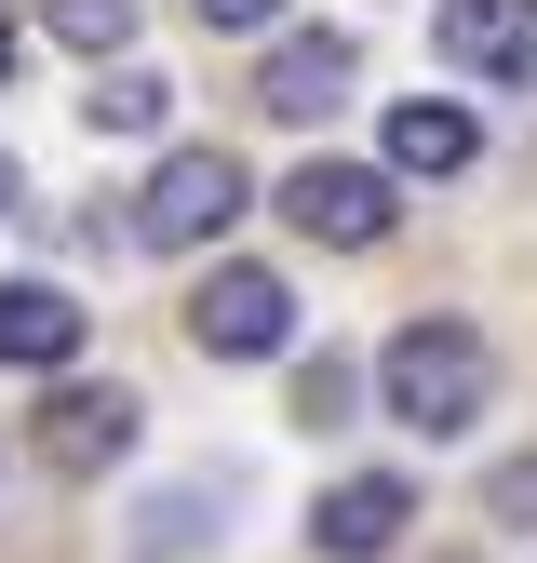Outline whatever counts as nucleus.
<instances>
[{
  "label": "nucleus",
  "mask_w": 537,
  "mask_h": 563,
  "mask_svg": "<svg viewBox=\"0 0 537 563\" xmlns=\"http://www.w3.org/2000/svg\"><path fill=\"white\" fill-rule=\"evenodd\" d=\"M484 389H497V363H484L470 322H403L376 349V402L403 416V430H430V443H457L470 416H484Z\"/></svg>",
  "instance_id": "obj_1"
},
{
  "label": "nucleus",
  "mask_w": 537,
  "mask_h": 563,
  "mask_svg": "<svg viewBox=\"0 0 537 563\" xmlns=\"http://www.w3.org/2000/svg\"><path fill=\"white\" fill-rule=\"evenodd\" d=\"M229 216H242V162H229V148H175L149 188H134V242H162V255L216 242Z\"/></svg>",
  "instance_id": "obj_2"
},
{
  "label": "nucleus",
  "mask_w": 537,
  "mask_h": 563,
  "mask_svg": "<svg viewBox=\"0 0 537 563\" xmlns=\"http://www.w3.org/2000/svg\"><path fill=\"white\" fill-rule=\"evenodd\" d=\"M188 335L216 349V363H268V349L296 335V296H283V268H216L188 296Z\"/></svg>",
  "instance_id": "obj_3"
},
{
  "label": "nucleus",
  "mask_w": 537,
  "mask_h": 563,
  "mask_svg": "<svg viewBox=\"0 0 537 563\" xmlns=\"http://www.w3.org/2000/svg\"><path fill=\"white\" fill-rule=\"evenodd\" d=\"M430 54L457 81H537V0H443Z\"/></svg>",
  "instance_id": "obj_4"
},
{
  "label": "nucleus",
  "mask_w": 537,
  "mask_h": 563,
  "mask_svg": "<svg viewBox=\"0 0 537 563\" xmlns=\"http://www.w3.org/2000/svg\"><path fill=\"white\" fill-rule=\"evenodd\" d=\"M283 216L309 242H390V175H363V162H296L283 175Z\"/></svg>",
  "instance_id": "obj_5"
},
{
  "label": "nucleus",
  "mask_w": 537,
  "mask_h": 563,
  "mask_svg": "<svg viewBox=\"0 0 537 563\" xmlns=\"http://www.w3.org/2000/svg\"><path fill=\"white\" fill-rule=\"evenodd\" d=\"M81 335H95V309L67 296V282H0V363L67 376V363H81Z\"/></svg>",
  "instance_id": "obj_6"
},
{
  "label": "nucleus",
  "mask_w": 537,
  "mask_h": 563,
  "mask_svg": "<svg viewBox=\"0 0 537 563\" xmlns=\"http://www.w3.org/2000/svg\"><path fill=\"white\" fill-rule=\"evenodd\" d=\"M350 81H363V54L336 41V27H309V41H283V54H268L255 108H268V121H322V108H350Z\"/></svg>",
  "instance_id": "obj_7"
},
{
  "label": "nucleus",
  "mask_w": 537,
  "mask_h": 563,
  "mask_svg": "<svg viewBox=\"0 0 537 563\" xmlns=\"http://www.w3.org/2000/svg\"><path fill=\"white\" fill-rule=\"evenodd\" d=\"M403 523H417V497H403V483L390 470H363V483H336V497H322V563H390L403 550Z\"/></svg>",
  "instance_id": "obj_8"
},
{
  "label": "nucleus",
  "mask_w": 537,
  "mask_h": 563,
  "mask_svg": "<svg viewBox=\"0 0 537 563\" xmlns=\"http://www.w3.org/2000/svg\"><path fill=\"white\" fill-rule=\"evenodd\" d=\"M134 443V389H54L41 402V456L54 470H108Z\"/></svg>",
  "instance_id": "obj_9"
},
{
  "label": "nucleus",
  "mask_w": 537,
  "mask_h": 563,
  "mask_svg": "<svg viewBox=\"0 0 537 563\" xmlns=\"http://www.w3.org/2000/svg\"><path fill=\"white\" fill-rule=\"evenodd\" d=\"M470 148H484V134H470V108H457V95L390 108V162H403V175H470Z\"/></svg>",
  "instance_id": "obj_10"
},
{
  "label": "nucleus",
  "mask_w": 537,
  "mask_h": 563,
  "mask_svg": "<svg viewBox=\"0 0 537 563\" xmlns=\"http://www.w3.org/2000/svg\"><path fill=\"white\" fill-rule=\"evenodd\" d=\"M81 108H95V134H162L175 121V81H162V67H121V81H95Z\"/></svg>",
  "instance_id": "obj_11"
},
{
  "label": "nucleus",
  "mask_w": 537,
  "mask_h": 563,
  "mask_svg": "<svg viewBox=\"0 0 537 563\" xmlns=\"http://www.w3.org/2000/svg\"><path fill=\"white\" fill-rule=\"evenodd\" d=\"M54 14V41H81V54H121L134 41V0H41Z\"/></svg>",
  "instance_id": "obj_12"
},
{
  "label": "nucleus",
  "mask_w": 537,
  "mask_h": 563,
  "mask_svg": "<svg viewBox=\"0 0 537 563\" xmlns=\"http://www.w3.org/2000/svg\"><path fill=\"white\" fill-rule=\"evenodd\" d=\"M201 537H216V523H201L188 483H175V497H149V523H134V550H149V563H175V550H201Z\"/></svg>",
  "instance_id": "obj_13"
},
{
  "label": "nucleus",
  "mask_w": 537,
  "mask_h": 563,
  "mask_svg": "<svg viewBox=\"0 0 537 563\" xmlns=\"http://www.w3.org/2000/svg\"><path fill=\"white\" fill-rule=\"evenodd\" d=\"M296 416L336 430V416H350V363H296Z\"/></svg>",
  "instance_id": "obj_14"
},
{
  "label": "nucleus",
  "mask_w": 537,
  "mask_h": 563,
  "mask_svg": "<svg viewBox=\"0 0 537 563\" xmlns=\"http://www.w3.org/2000/svg\"><path fill=\"white\" fill-rule=\"evenodd\" d=\"M484 510H497V523H537V456H511V470L484 483Z\"/></svg>",
  "instance_id": "obj_15"
},
{
  "label": "nucleus",
  "mask_w": 537,
  "mask_h": 563,
  "mask_svg": "<svg viewBox=\"0 0 537 563\" xmlns=\"http://www.w3.org/2000/svg\"><path fill=\"white\" fill-rule=\"evenodd\" d=\"M283 0H201V27H268Z\"/></svg>",
  "instance_id": "obj_16"
},
{
  "label": "nucleus",
  "mask_w": 537,
  "mask_h": 563,
  "mask_svg": "<svg viewBox=\"0 0 537 563\" xmlns=\"http://www.w3.org/2000/svg\"><path fill=\"white\" fill-rule=\"evenodd\" d=\"M0 81H14V14H0Z\"/></svg>",
  "instance_id": "obj_17"
},
{
  "label": "nucleus",
  "mask_w": 537,
  "mask_h": 563,
  "mask_svg": "<svg viewBox=\"0 0 537 563\" xmlns=\"http://www.w3.org/2000/svg\"><path fill=\"white\" fill-rule=\"evenodd\" d=\"M0 216H14V162H0Z\"/></svg>",
  "instance_id": "obj_18"
}]
</instances>
